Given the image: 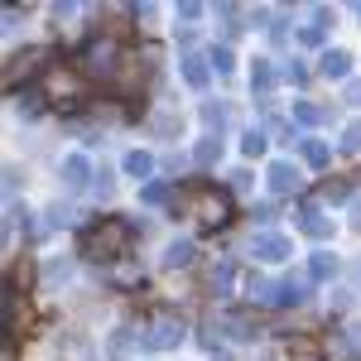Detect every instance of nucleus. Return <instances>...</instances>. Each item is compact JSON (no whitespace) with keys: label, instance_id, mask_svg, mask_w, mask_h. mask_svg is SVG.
<instances>
[{"label":"nucleus","instance_id":"f257e3e1","mask_svg":"<svg viewBox=\"0 0 361 361\" xmlns=\"http://www.w3.org/2000/svg\"><path fill=\"white\" fill-rule=\"evenodd\" d=\"M126 236H130V231H126V222L106 217L97 231H87V236H82V250H87V255H116V250L126 246Z\"/></svg>","mask_w":361,"mask_h":361},{"label":"nucleus","instance_id":"f03ea898","mask_svg":"<svg viewBox=\"0 0 361 361\" xmlns=\"http://www.w3.org/2000/svg\"><path fill=\"white\" fill-rule=\"evenodd\" d=\"M20 58V63H10V73H5V82L15 87V78H20V82H25L29 73H39V68H44V54H39V49H29V54H15Z\"/></svg>","mask_w":361,"mask_h":361},{"label":"nucleus","instance_id":"7ed1b4c3","mask_svg":"<svg viewBox=\"0 0 361 361\" xmlns=\"http://www.w3.org/2000/svg\"><path fill=\"white\" fill-rule=\"evenodd\" d=\"M202 217H207V222H226V197L222 193H202Z\"/></svg>","mask_w":361,"mask_h":361},{"label":"nucleus","instance_id":"20e7f679","mask_svg":"<svg viewBox=\"0 0 361 361\" xmlns=\"http://www.w3.org/2000/svg\"><path fill=\"white\" fill-rule=\"evenodd\" d=\"M284 241H279V236H260V241H255V255H265V260H275V255H284Z\"/></svg>","mask_w":361,"mask_h":361},{"label":"nucleus","instance_id":"39448f33","mask_svg":"<svg viewBox=\"0 0 361 361\" xmlns=\"http://www.w3.org/2000/svg\"><path fill=\"white\" fill-rule=\"evenodd\" d=\"M178 342V323H159V333H149V347H169Z\"/></svg>","mask_w":361,"mask_h":361},{"label":"nucleus","instance_id":"423d86ee","mask_svg":"<svg viewBox=\"0 0 361 361\" xmlns=\"http://www.w3.org/2000/svg\"><path fill=\"white\" fill-rule=\"evenodd\" d=\"M294 183H299V173H294V169H284V164H279V169H275V188H294Z\"/></svg>","mask_w":361,"mask_h":361},{"label":"nucleus","instance_id":"0eeeda50","mask_svg":"<svg viewBox=\"0 0 361 361\" xmlns=\"http://www.w3.org/2000/svg\"><path fill=\"white\" fill-rule=\"evenodd\" d=\"M126 169H130V173H145V169H149V154H130Z\"/></svg>","mask_w":361,"mask_h":361},{"label":"nucleus","instance_id":"6e6552de","mask_svg":"<svg viewBox=\"0 0 361 361\" xmlns=\"http://www.w3.org/2000/svg\"><path fill=\"white\" fill-rule=\"evenodd\" d=\"M188 250H193V246H173V250H169V265H188Z\"/></svg>","mask_w":361,"mask_h":361},{"label":"nucleus","instance_id":"1a4fd4ad","mask_svg":"<svg viewBox=\"0 0 361 361\" xmlns=\"http://www.w3.org/2000/svg\"><path fill=\"white\" fill-rule=\"evenodd\" d=\"M188 78H193V82H207V68H202L197 58H188Z\"/></svg>","mask_w":361,"mask_h":361},{"label":"nucleus","instance_id":"9d476101","mask_svg":"<svg viewBox=\"0 0 361 361\" xmlns=\"http://www.w3.org/2000/svg\"><path fill=\"white\" fill-rule=\"evenodd\" d=\"M68 183H82V159H68Z\"/></svg>","mask_w":361,"mask_h":361}]
</instances>
